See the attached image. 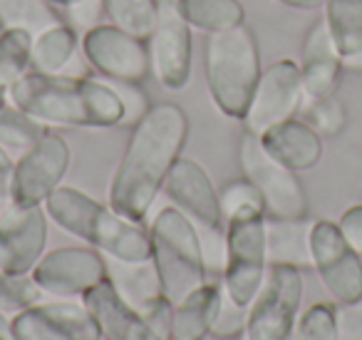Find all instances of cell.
Returning <instances> with one entry per match:
<instances>
[{
    "mask_svg": "<svg viewBox=\"0 0 362 340\" xmlns=\"http://www.w3.org/2000/svg\"><path fill=\"white\" fill-rule=\"evenodd\" d=\"M189 140V115L176 102H156L132 125L124 154L110 181V204L144 221Z\"/></svg>",
    "mask_w": 362,
    "mask_h": 340,
    "instance_id": "6da1fadb",
    "label": "cell"
},
{
    "mask_svg": "<svg viewBox=\"0 0 362 340\" xmlns=\"http://www.w3.org/2000/svg\"><path fill=\"white\" fill-rule=\"evenodd\" d=\"M8 102L47 127L112 130L127 122L119 90L95 77L30 70L8 90Z\"/></svg>",
    "mask_w": 362,
    "mask_h": 340,
    "instance_id": "7a4b0ae2",
    "label": "cell"
},
{
    "mask_svg": "<svg viewBox=\"0 0 362 340\" xmlns=\"http://www.w3.org/2000/svg\"><path fill=\"white\" fill-rule=\"evenodd\" d=\"M42 206L52 224L65 229L75 239L85 241L115 264L151 261L149 229L144 226V221H134L119 214L110 201L105 204L77 186L60 184Z\"/></svg>",
    "mask_w": 362,
    "mask_h": 340,
    "instance_id": "3957f363",
    "label": "cell"
},
{
    "mask_svg": "<svg viewBox=\"0 0 362 340\" xmlns=\"http://www.w3.org/2000/svg\"><path fill=\"white\" fill-rule=\"evenodd\" d=\"M204 70L216 110L228 120L243 122L263 72L261 50L251 28L243 23L221 33H209Z\"/></svg>",
    "mask_w": 362,
    "mask_h": 340,
    "instance_id": "277c9868",
    "label": "cell"
},
{
    "mask_svg": "<svg viewBox=\"0 0 362 340\" xmlns=\"http://www.w3.org/2000/svg\"><path fill=\"white\" fill-rule=\"evenodd\" d=\"M149 244L151 266L159 276L161 290L171 300H181L209 280V259L202 231L174 204L156 211L151 219Z\"/></svg>",
    "mask_w": 362,
    "mask_h": 340,
    "instance_id": "5b68a950",
    "label": "cell"
},
{
    "mask_svg": "<svg viewBox=\"0 0 362 340\" xmlns=\"http://www.w3.org/2000/svg\"><path fill=\"white\" fill-rule=\"evenodd\" d=\"M268 273L266 214H251L226 221L223 231V293L241 308H248Z\"/></svg>",
    "mask_w": 362,
    "mask_h": 340,
    "instance_id": "8992f818",
    "label": "cell"
},
{
    "mask_svg": "<svg viewBox=\"0 0 362 340\" xmlns=\"http://www.w3.org/2000/svg\"><path fill=\"white\" fill-rule=\"evenodd\" d=\"M303 276L286 264L268 266L266 280L248 305L241 340H293L300 318Z\"/></svg>",
    "mask_w": 362,
    "mask_h": 340,
    "instance_id": "52a82bcc",
    "label": "cell"
},
{
    "mask_svg": "<svg viewBox=\"0 0 362 340\" xmlns=\"http://www.w3.org/2000/svg\"><path fill=\"white\" fill-rule=\"evenodd\" d=\"M238 164L248 181L258 189L266 216L276 219H305L308 194L303 189L298 171L288 169L263 147L261 137L243 130L238 142Z\"/></svg>",
    "mask_w": 362,
    "mask_h": 340,
    "instance_id": "ba28073f",
    "label": "cell"
},
{
    "mask_svg": "<svg viewBox=\"0 0 362 340\" xmlns=\"http://www.w3.org/2000/svg\"><path fill=\"white\" fill-rule=\"evenodd\" d=\"M82 55L95 72L117 85H141L151 75L149 42L115 23H97L80 38Z\"/></svg>",
    "mask_w": 362,
    "mask_h": 340,
    "instance_id": "9c48e42d",
    "label": "cell"
},
{
    "mask_svg": "<svg viewBox=\"0 0 362 340\" xmlns=\"http://www.w3.org/2000/svg\"><path fill=\"white\" fill-rule=\"evenodd\" d=\"M72 162L67 140L47 130L33 147L18 154L11 181V199L16 206H42L47 196L62 184Z\"/></svg>",
    "mask_w": 362,
    "mask_h": 340,
    "instance_id": "30bf717a",
    "label": "cell"
},
{
    "mask_svg": "<svg viewBox=\"0 0 362 340\" xmlns=\"http://www.w3.org/2000/svg\"><path fill=\"white\" fill-rule=\"evenodd\" d=\"M30 278L52 298H82L90 288L110 278L105 254L92 246H60L45 251Z\"/></svg>",
    "mask_w": 362,
    "mask_h": 340,
    "instance_id": "8fae6325",
    "label": "cell"
},
{
    "mask_svg": "<svg viewBox=\"0 0 362 340\" xmlns=\"http://www.w3.org/2000/svg\"><path fill=\"white\" fill-rule=\"evenodd\" d=\"M310 256L313 268L335 303L362 298V256L347 244L335 221H313Z\"/></svg>",
    "mask_w": 362,
    "mask_h": 340,
    "instance_id": "7c38bea8",
    "label": "cell"
},
{
    "mask_svg": "<svg viewBox=\"0 0 362 340\" xmlns=\"http://www.w3.org/2000/svg\"><path fill=\"white\" fill-rule=\"evenodd\" d=\"M16 340H102L92 310L72 298L37 300L11 315Z\"/></svg>",
    "mask_w": 362,
    "mask_h": 340,
    "instance_id": "4fadbf2b",
    "label": "cell"
},
{
    "mask_svg": "<svg viewBox=\"0 0 362 340\" xmlns=\"http://www.w3.org/2000/svg\"><path fill=\"white\" fill-rule=\"evenodd\" d=\"M192 33L194 30L176 8V0H161L154 30L146 42H149L151 75L166 90H184L192 80Z\"/></svg>",
    "mask_w": 362,
    "mask_h": 340,
    "instance_id": "5bb4252c",
    "label": "cell"
},
{
    "mask_svg": "<svg viewBox=\"0 0 362 340\" xmlns=\"http://www.w3.org/2000/svg\"><path fill=\"white\" fill-rule=\"evenodd\" d=\"M305 105L300 65L296 60H276L261 72L253 100L243 117V127L253 135H263L268 127L296 117Z\"/></svg>",
    "mask_w": 362,
    "mask_h": 340,
    "instance_id": "9a60e30c",
    "label": "cell"
},
{
    "mask_svg": "<svg viewBox=\"0 0 362 340\" xmlns=\"http://www.w3.org/2000/svg\"><path fill=\"white\" fill-rule=\"evenodd\" d=\"M161 191L169 196L176 209H181L199 226V231L223 236L226 219L221 211V199H218V189L211 181V174L204 169V164L181 154L166 174Z\"/></svg>",
    "mask_w": 362,
    "mask_h": 340,
    "instance_id": "2e32d148",
    "label": "cell"
},
{
    "mask_svg": "<svg viewBox=\"0 0 362 340\" xmlns=\"http://www.w3.org/2000/svg\"><path fill=\"white\" fill-rule=\"evenodd\" d=\"M45 206L11 204L0 214V271L8 276H30L47 249Z\"/></svg>",
    "mask_w": 362,
    "mask_h": 340,
    "instance_id": "e0dca14e",
    "label": "cell"
},
{
    "mask_svg": "<svg viewBox=\"0 0 362 340\" xmlns=\"http://www.w3.org/2000/svg\"><path fill=\"white\" fill-rule=\"evenodd\" d=\"M80 300L95 315L102 340H164L146 323L144 315L119 293L112 276L87 290Z\"/></svg>",
    "mask_w": 362,
    "mask_h": 340,
    "instance_id": "ac0fdd59",
    "label": "cell"
},
{
    "mask_svg": "<svg viewBox=\"0 0 362 340\" xmlns=\"http://www.w3.org/2000/svg\"><path fill=\"white\" fill-rule=\"evenodd\" d=\"M300 75H303V90L305 100H320V97L335 95L340 85L345 60L327 30L325 18L315 21L303 40V57H300Z\"/></svg>",
    "mask_w": 362,
    "mask_h": 340,
    "instance_id": "d6986e66",
    "label": "cell"
},
{
    "mask_svg": "<svg viewBox=\"0 0 362 340\" xmlns=\"http://www.w3.org/2000/svg\"><path fill=\"white\" fill-rule=\"evenodd\" d=\"M268 152L293 171H308L322 157V137L305 120L291 117L258 135Z\"/></svg>",
    "mask_w": 362,
    "mask_h": 340,
    "instance_id": "ffe728a7",
    "label": "cell"
},
{
    "mask_svg": "<svg viewBox=\"0 0 362 340\" xmlns=\"http://www.w3.org/2000/svg\"><path fill=\"white\" fill-rule=\"evenodd\" d=\"M226 293L221 280H206L174 303V340H204L211 335Z\"/></svg>",
    "mask_w": 362,
    "mask_h": 340,
    "instance_id": "44dd1931",
    "label": "cell"
},
{
    "mask_svg": "<svg viewBox=\"0 0 362 340\" xmlns=\"http://www.w3.org/2000/svg\"><path fill=\"white\" fill-rule=\"evenodd\" d=\"M310 229L313 221L308 219H276L266 216V246L268 266L286 264L296 268H313L310 256Z\"/></svg>",
    "mask_w": 362,
    "mask_h": 340,
    "instance_id": "7402d4cb",
    "label": "cell"
},
{
    "mask_svg": "<svg viewBox=\"0 0 362 340\" xmlns=\"http://www.w3.org/2000/svg\"><path fill=\"white\" fill-rule=\"evenodd\" d=\"M77 45H80V38H77L75 28H70L67 23L60 21L45 28L33 40L30 70L42 72V75H60L72 62Z\"/></svg>",
    "mask_w": 362,
    "mask_h": 340,
    "instance_id": "603a6c76",
    "label": "cell"
},
{
    "mask_svg": "<svg viewBox=\"0 0 362 340\" xmlns=\"http://www.w3.org/2000/svg\"><path fill=\"white\" fill-rule=\"evenodd\" d=\"M181 18L192 30L221 33L246 23L241 0H176Z\"/></svg>",
    "mask_w": 362,
    "mask_h": 340,
    "instance_id": "cb8c5ba5",
    "label": "cell"
},
{
    "mask_svg": "<svg viewBox=\"0 0 362 340\" xmlns=\"http://www.w3.org/2000/svg\"><path fill=\"white\" fill-rule=\"evenodd\" d=\"M325 23L342 60L362 50V0H325Z\"/></svg>",
    "mask_w": 362,
    "mask_h": 340,
    "instance_id": "d4e9b609",
    "label": "cell"
},
{
    "mask_svg": "<svg viewBox=\"0 0 362 340\" xmlns=\"http://www.w3.org/2000/svg\"><path fill=\"white\" fill-rule=\"evenodd\" d=\"M33 40L35 35L21 28L0 30V87L6 92L30 72Z\"/></svg>",
    "mask_w": 362,
    "mask_h": 340,
    "instance_id": "484cf974",
    "label": "cell"
},
{
    "mask_svg": "<svg viewBox=\"0 0 362 340\" xmlns=\"http://www.w3.org/2000/svg\"><path fill=\"white\" fill-rule=\"evenodd\" d=\"M60 23L55 6L47 0H0V30L21 28L37 35L45 28Z\"/></svg>",
    "mask_w": 362,
    "mask_h": 340,
    "instance_id": "4316f807",
    "label": "cell"
},
{
    "mask_svg": "<svg viewBox=\"0 0 362 340\" xmlns=\"http://www.w3.org/2000/svg\"><path fill=\"white\" fill-rule=\"evenodd\" d=\"M161 0H100L110 23L124 28L136 38H149L159 16Z\"/></svg>",
    "mask_w": 362,
    "mask_h": 340,
    "instance_id": "83f0119b",
    "label": "cell"
},
{
    "mask_svg": "<svg viewBox=\"0 0 362 340\" xmlns=\"http://www.w3.org/2000/svg\"><path fill=\"white\" fill-rule=\"evenodd\" d=\"M47 132V125L30 117L18 107H3L0 110V144L11 154H23L28 147H33Z\"/></svg>",
    "mask_w": 362,
    "mask_h": 340,
    "instance_id": "f1b7e54d",
    "label": "cell"
},
{
    "mask_svg": "<svg viewBox=\"0 0 362 340\" xmlns=\"http://www.w3.org/2000/svg\"><path fill=\"white\" fill-rule=\"evenodd\" d=\"M218 199H221L223 219H241V216L251 214H266V204H263L258 189L246 179H231L218 189Z\"/></svg>",
    "mask_w": 362,
    "mask_h": 340,
    "instance_id": "f546056e",
    "label": "cell"
},
{
    "mask_svg": "<svg viewBox=\"0 0 362 340\" xmlns=\"http://www.w3.org/2000/svg\"><path fill=\"white\" fill-rule=\"evenodd\" d=\"M303 115L305 122L317 132V135L335 137L345 130L347 125V110L335 95L320 97V100H305L303 105Z\"/></svg>",
    "mask_w": 362,
    "mask_h": 340,
    "instance_id": "4dcf8cb0",
    "label": "cell"
},
{
    "mask_svg": "<svg viewBox=\"0 0 362 340\" xmlns=\"http://www.w3.org/2000/svg\"><path fill=\"white\" fill-rule=\"evenodd\" d=\"M293 340H337L335 305L313 303L310 308L298 318Z\"/></svg>",
    "mask_w": 362,
    "mask_h": 340,
    "instance_id": "1f68e13d",
    "label": "cell"
},
{
    "mask_svg": "<svg viewBox=\"0 0 362 340\" xmlns=\"http://www.w3.org/2000/svg\"><path fill=\"white\" fill-rule=\"evenodd\" d=\"M42 290L30 276H8L0 271V310L18 313L28 305L37 303Z\"/></svg>",
    "mask_w": 362,
    "mask_h": 340,
    "instance_id": "d6a6232c",
    "label": "cell"
},
{
    "mask_svg": "<svg viewBox=\"0 0 362 340\" xmlns=\"http://www.w3.org/2000/svg\"><path fill=\"white\" fill-rule=\"evenodd\" d=\"M144 320L161 335L164 340H174V300L166 293L154 295L139 308Z\"/></svg>",
    "mask_w": 362,
    "mask_h": 340,
    "instance_id": "836d02e7",
    "label": "cell"
},
{
    "mask_svg": "<svg viewBox=\"0 0 362 340\" xmlns=\"http://www.w3.org/2000/svg\"><path fill=\"white\" fill-rule=\"evenodd\" d=\"M246 315H248V308H241L236 305L233 300H223L221 310H218V318L211 328V335L221 340H228V338H241L243 335V328H246Z\"/></svg>",
    "mask_w": 362,
    "mask_h": 340,
    "instance_id": "e575fe53",
    "label": "cell"
},
{
    "mask_svg": "<svg viewBox=\"0 0 362 340\" xmlns=\"http://www.w3.org/2000/svg\"><path fill=\"white\" fill-rule=\"evenodd\" d=\"M337 340H362V298L335 305Z\"/></svg>",
    "mask_w": 362,
    "mask_h": 340,
    "instance_id": "d590c367",
    "label": "cell"
},
{
    "mask_svg": "<svg viewBox=\"0 0 362 340\" xmlns=\"http://www.w3.org/2000/svg\"><path fill=\"white\" fill-rule=\"evenodd\" d=\"M345 241L362 256V204H355L350 209L342 211V216L337 219Z\"/></svg>",
    "mask_w": 362,
    "mask_h": 340,
    "instance_id": "8d00e7d4",
    "label": "cell"
},
{
    "mask_svg": "<svg viewBox=\"0 0 362 340\" xmlns=\"http://www.w3.org/2000/svg\"><path fill=\"white\" fill-rule=\"evenodd\" d=\"M115 87L119 90L122 100H124L127 122H129V125H134V122L139 120V117L144 115L146 110H149L151 102L146 100V95L139 90V85H117V82H115ZM127 122H124V125H127Z\"/></svg>",
    "mask_w": 362,
    "mask_h": 340,
    "instance_id": "74e56055",
    "label": "cell"
},
{
    "mask_svg": "<svg viewBox=\"0 0 362 340\" xmlns=\"http://www.w3.org/2000/svg\"><path fill=\"white\" fill-rule=\"evenodd\" d=\"M13 169H16V159L13 154L0 144V204L11 199V181H13Z\"/></svg>",
    "mask_w": 362,
    "mask_h": 340,
    "instance_id": "f35d334b",
    "label": "cell"
},
{
    "mask_svg": "<svg viewBox=\"0 0 362 340\" xmlns=\"http://www.w3.org/2000/svg\"><path fill=\"white\" fill-rule=\"evenodd\" d=\"M281 6H288V8H296V11H315L320 8L325 0H276Z\"/></svg>",
    "mask_w": 362,
    "mask_h": 340,
    "instance_id": "ab89813d",
    "label": "cell"
},
{
    "mask_svg": "<svg viewBox=\"0 0 362 340\" xmlns=\"http://www.w3.org/2000/svg\"><path fill=\"white\" fill-rule=\"evenodd\" d=\"M11 315L13 313H8V310H0V340H16L11 330Z\"/></svg>",
    "mask_w": 362,
    "mask_h": 340,
    "instance_id": "60d3db41",
    "label": "cell"
},
{
    "mask_svg": "<svg viewBox=\"0 0 362 340\" xmlns=\"http://www.w3.org/2000/svg\"><path fill=\"white\" fill-rule=\"evenodd\" d=\"M345 70H355V72H362V50H357L355 55L345 57Z\"/></svg>",
    "mask_w": 362,
    "mask_h": 340,
    "instance_id": "b9f144b4",
    "label": "cell"
},
{
    "mask_svg": "<svg viewBox=\"0 0 362 340\" xmlns=\"http://www.w3.org/2000/svg\"><path fill=\"white\" fill-rule=\"evenodd\" d=\"M47 3H52L55 8H80L87 0H47Z\"/></svg>",
    "mask_w": 362,
    "mask_h": 340,
    "instance_id": "7bdbcfd3",
    "label": "cell"
},
{
    "mask_svg": "<svg viewBox=\"0 0 362 340\" xmlns=\"http://www.w3.org/2000/svg\"><path fill=\"white\" fill-rule=\"evenodd\" d=\"M6 105H8V92L3 90V87H0V110H3Z\"/></svg>",
    "mask_w": 362,
    "mask_h": 340,
    "instance_id": "ee69618b",
    "label": "cell"
}]
</instances>
